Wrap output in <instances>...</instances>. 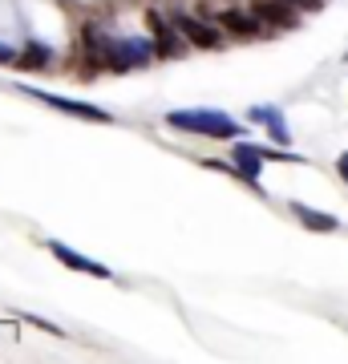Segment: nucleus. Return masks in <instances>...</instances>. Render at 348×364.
I'll use <instances>...</instances> for the list:
<instances>
[{"label":"nucleus","mask_w":348,"mask_h":364,"mask_svg":"<svg viewBox=\"0 0 348 364\" xmlns=\"http://www.w3.org/2000/svg\"><path fill=\"white\" fill-rule=\"evenodd\" d=\"M167 122L174 130L206 134V138H239V126H235L223 109H174Z\"/></svg>","instance_id":"nucleus-1"},{"label":"nucleus","mask_w":348,"mask_h":364,"mask_svg":"<svg viewBox=\"0 0 348 364\" xmlns=\"http://www.w3.org/2000/svg\"><path fill=\"white\" fill-rule=\"evenodd\" d=\"M154 45L150 41H138V37H122V41H105V65L110 69H130V65H146L154 57Z\"/></svg>","instance_id":"nucleus-2"},{"label":"nucleus","mask_w":348,"mask_h":364,"mask_svg":"<svg viewBox=\"0 0 348 364\" xmlns=\"http://www.w3.org/2000/svg\"><path fill=\"white\" fill-rule=\"evenodd\" d=\"M28 97H37V102L53 105V109H61V114H73V117H85V122H114V117L105 114V109H97V105L90 102H73V97H61V93H45V90H33V85H25Z\"/></svg>","instance_id":"nucleus-3"},{"label":"nucleus","mask_w":348,"mask_h":364,"mask_svg":"<svg viewBox=\"0 0 348 364\" xmlns=\"http://www.w3.org/2000/svg\"><path fill=\"white\" fill-rule=\"evenodd\" d=\"M49 251L65 263V267H73V272H85V275H93V279H110V267L85 259V255H78V251H69L65 243H57V239H49Z\"/></svg>","instance_id":"nucleus-4"},{"label":"nucleus","mask_w":348,"mask_h":364,"mask_svg":"<svg viewBox=\"0 0 348 364\" xmlns=\"http://www.w3.org/2000/svg\"><path fill=\"white\" fill-rule=\"evenodd\" d=\"M174 25H179V33L191 41V45H199V49H215V45H219V33H215L211 25H203V21H194V16L174 13Z\"/></svg>","instance_id":"nucleus-5"},{"label":"nucleus","mask_w":348,"mask_h":364,"mask_svg":"<svg viewBox=\"0 0 348 364\" xmlns=\"http://www.w3.org/2000/svg\"><path fill=\"white\" fill-rule=\"evenodd\" d=\"M150 28H154V53H162V57H179V53H182V41L174 37V28L167 25V16H162V13H150Z\"/></svg>","instance_id":"nucleus-6"},{"label":"nucleus","mask_w":348,"mask_h":364,"mask_svg":"<svg viewBox=\"0 0 348 364\" xmlns=\"http://www.w3.org/2000/svg\"><path fill=\"white\" fill-rule=\"evenodd\" d=\"M251 13L263 16V21H271V25H280V28L296 25V13H292V4H284V0H259Z\"/></svg>","instance_id":"nucleus-7"},{"label":"nucleus","mask_w":348,"mask_h":364,"mask_svg":"<svg viewBox=\"0 0 348 364\" xmlns=\"http://www.w3.org/2000/svg\"><path fill=\"white\" fill-rule=\"evenodd\" d=\"M259 162H263V154H259L255 146H235V170L243 174V182H251V186H259Z\"/></svg>","instance_id":"nucleus-8"},{"label":"nucleus","mask_w":348,"mask_h":364,"mask_svg":"<svg viewBox=\"0 0 348 364\" xmlns=\"http://www.w3.org/2000/svg\"><path fill=\"white\" fill-rule=\"evenodd\" d=\"M251 117H255V122H263V126L275 134V142H280V146L292 142V134H288V126H284V114H280L275 105H255V109H251Z\"/></svg>","instance_id":"nucleus-9"},{"label":"nucleus","mask_w":348,"mask_h":364,"mask_svg":"<svg viewBox=\"0 0 348 364\" xmlns=\"http://www.w3.org/2000/svg\"><path fill=\"white\" fill-rule=\"evenodd\" d=\"M296 219L308 227V231H336L340 223H336V215H324V210H316V207H304V203H296Z\"/></svg>","instance_id":"nucleus-10"},{"label":"nucleus","mask_w":348,"mask_h":364,"mask_svg":"<svg viewBox=\"0 0 348 364\" xmlns=\"http://www.w3.org/2000/svg\"><path fill=\"white\" fill-rule=\"evenodd\" d=\"M53 61V49L49 45H37V41H33V45H25V53H21V61H16V65H25V69H45Z\"/></svg>","instance_id":"nucleus-11"},{"label":"nucleus","mask_w":348,"mask_h":364,"mask_svg":"<svg viewBox=\"0 0 348 364\" xmlns=\"http://www.w3.org/2000/svg\"><path fill=\"white\" fill-rule=\"evenodd\" d=\"M219 21H223V28H231V33H239V37H251V33H255V16H243V13H219Z\"/></svg>","instance_id":"nucleus-12"},{"label":"nucleus","mask_w":348,"mask_h":364,"mask_svg":"<svg viewBox=\"0 0 348 364\" xmlns=\"http://www.w3.org/2000/svg\"><path fill=\"white\" fill-rule=\"evenodd\" d=\"M13 61H21V53L9 49V45H0V65H13Z\"/></svg>","instance_id":"nucleus-13"},{"label":"nucleus","mask_w":348,"mask_h":364,"mask_svg":"<svg viewBox=\"0 0 348 364\" xmlns=\"http://www.w3.org/2000/svg\"><path fill=\"white\" fill-rule=\"evenodd\" d=\"M340 178H344V182H348V154H344V158H340Z\"/></svg>","instance_id":"nucleus-14"},{"label":"nucleus","mask_w":348,"mask_h":364,"mask_svg":"<svg viewBox=\"0 0 348 364\" xmlns=\"http://www.w3.org/2000/svg\"><path fill=\"white\" fill-rule=\"evenodd\" d=\"M284 4H292V9H296V4H312V0H284Z\"/></svg>","instance_id":"nucleus-15"}]
</instances>
